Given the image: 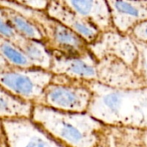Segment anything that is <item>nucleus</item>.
Instances as JSON below:
<instances>
[{"label":"nucleus","instance_id":"obj_1","mask_svg":"<svg viewBox=\"0 0 147 147\" xmlns=\"http://www.w3.org/2000/svg\"><path fill=\"white\" fill-rule=\"evenodd\" d=\"M92 92L87 113L103 125L147 129V87L115 89L97 81L88 82Z\"/></svg>","mask_w":147,"mask_h":147},{"label":"nucleus","instance_id":"obj_2","mask_svg":"<svg viewBox=\"0 0 147 147\" xmlns=\"http://www.w3.org/2000/svg\"><path fill=\"white\" fill-rule=\"evenodd\" d=\"M31 120L67 147H96L103 124L88 113H68L34 104Z\"/></svg>","mask_w":147,"mask_h":147},{"label":"nucleus","instance_id":"obj_3","mask_svg":"<svg viewBox=\"0 0 147 147\" xmlns=\"http://www.w3.org/2000/svg\"><path fill=\"white\" fill-rule=\"evenodd\" d=\"M0 4L10 7L29 19L40 31L43 43L51 53L64 56H84L90 53L89 44L65 25L50 17L46 11L28 9L16 1H0Z\"/></svg>","mask_w":147,"mask_h":147},{"label":"nucleus","instance_id":"obj_4","mask_svg":"<svg viewBox=\"0 0 147 147\" xmlns=\"http://www.w3.org/2000/svg\"><path fill=\"white\" fill-rule=\"evenodd\" d=\"M91 97L88 82L53 75L36 104L62 112L87 113Z\"/></svg>","mask_w":147,"mask_h":147},{"label":"nucleus","instance_id":"obj_5","mask_svg":"<svg viewBox=\"0 0 147 147\" xmlns=\"http://www.w3.org/2000/svg\"><path fill=\"white\" fill-rule=\"evenodd\" d=\"M53 77L47 70L10 67L0 71V87L22 101L36 104Z\"/></svg>","mask_w":147,"mask_h":147},{"label":"nucleus","instance_id":"obj_6","mask_svg":"<svg viewBox=\"0 0 147 147\" xmlns=\"http://www.w3.org/2000/svg\"><path fill=\"white\" fill-rule=\"evenodd\" d=\"M8 147H67L56 140L31 119L3 120Z\"/></svg>","mask_w":147,"mask_h":147},{"label":"nucleus","instance_id":"obj_7","mask_svg":"<svg viewBox=\"0 0 147 147\" xmlns=\"http://www.w3.org/2000/svg\"><path fill=\"white\" fill-rule=\"evenodd\" d=\"M89 49L97 60L105 56H113L121 59L134 70L137 66L139 51L129 34L116 30L101 33L99 37L89 45Z\"/></svg>","mask_w":147,"mask_h":147},{"label":"nucleus","instance_id":"obj_8","mask_svg":"<svg viewBox=\"0 0 147 147\" xmlns=\"http://www.w3.org/2000/svg\"><path fill=\"white\" fill-rule=\"evenodd\" d=\"M97 82L115 89H140L146 87L137 71L121 59L105 56L97 61Z\"/></svg>","mask_w":147,"mask_h":147},{"label":"nucleus","instance_id":"obj_9","mask_svg":"<svg viewBox=\"0 0 147 147\" xmlns=\"http://www.w3.org/2000/svg\"><path fill=\"white\" fill-rule=\"evenodd\" d=\"M96 58L91 52L84 56H64L52 53L50 71L53 75L64 76L84 82L97 81Z\"/></svg>","mask_w":147,"mask_h":147},{"label":"nucleus","instance_id":"obj_10","mask_svg":"<svg viewBox=\"0 0 147 147\" xmlns=\"http://www.w3.org/2000/svg\"><path fill=\"white\" fill-rule=\"evenodd\" d=\"M47 14L83 38L89 45L93 43L101 32L90 22L72 11L65 1H49Z\"/></svg>","mask_w":147,"mask_h":147},{"label":"nucleus","instance_id":"obj_11","mask_svg":"<svg viewBox=\"0 0 147 147\" xmlns=\"http://www.w3.org/2000/svg\"><path fill=\"white\" fill-rule=\"evenodd\" d=\"M114 28L129 34L138 24L147 21V1H107Z\"/></svg>","mask_w":147,"mask_h":147},{"label":"nucleus","instance_id":"obj_12","mask_svg":"<svg viewBox=\"0 0 147 147\" xmlns=\"http://www.w3.org/2000/svg\"><path fill=\"white\" fill-rule=\"evenodd\" d=\"M76 14L93 24L101 33L115 30L107 1H65Z\"/></svg>","mask_w":147,"mask_h":147},{"label":"nucleus","instance_id":"obj_13","mask_svg":"<svg viewBox=\"0 0 147 147\" xmlns=\"http://www.w3.org/2000/svg\"><path fill=\"white\" fill-rule=\"evenodd\" d=\"M33 103L22 101L0 87V120L31 119Z\"/></svg>","mask_w":147,"mask_h":147},{"label":"nucleus","instance_id":"obj_14","mask_svg":"<svg viewBox=\"0 0 147 147\" xmlns=\"http://www.w3.org/2000/svg\"><path fill=\"white\" fill-rule=\"evenodd\" d=\"M34 68L50 71L52 53L42 41L20 38L16 43Z\"/></svg>","mask_w":147,"mask_h":147},{"label":"nucleus","instance_id":"obj_15","mask_svg":"<svg viewBox=\"0 0 147 147\" xmlns=\"http://www.w3.org/2000/svg\"><path fill=\"white\" fill-rule=\"evenodd\" d=\"M9 24L13 30L22 38L43 41V36L40 29L24 15L19 11L0 4Z\"/></svg>","mask_w":147,"mask_h":147},{"label":"nucleus","instance_id":"obj_16","mask_svg":"<svg viewBox=\"0 0 147 147\" xmlns=\"http://www.w3.org/2000/svg\"><path fill=\"white\" fill-rule=\"evenodd\" d=\"M0 54L8 65L14 68H34L22 51L12 41L0 38Z\"/></svg>","mask_w":147,"mask_h":147},{"label":"nucleus","instance_id":"obj_17","mask_svg":"<svg viewBox=\"0 0 147 147\" xmlns=\"http://www.w3.org/2000/svg\"><path fill=\"white\" fill-rule=\"evenodd\" d=\"M134 40L139 51V59L135 71L141 77L147 87V44Z\"/></svg>","mask_w":147,"mask_h":147},{"label":"nucleus","instance_id":"obj_18","mask_svg":"<svg viewBox=\"0 0 147 147\" xmlns=\"http://www.w3.org/2000/svg\"><path fill=\"white\" fill-rule=\"evenodd\" d=\"M0 38L12 41L14 44L21 38L9 24L1 8H0Z\"/></svg>","mask_w":147,"mask_h":147},{"label":"nucleus","instance_id":"obj_19","mask_svg":"<svg viewBox=\"0 0 147 147\" xmlns=\"http://www.w3.org/2000/svg\"><path fill=\"white\" fill-rule=\"evenodd\" d=\"M129 35L135 40L147 44V21L136 25L129 33Z\"/></svg>","mask_w":147,"mask_h":147},{"label":"nucleus","instance_id":"obj_20","mask_svg":"<svg viewBox=\"0 0 147 147\" xmlns=\"http://www.w3.org/2000/svg\"><path fill=\"white\" fill-rule=\"evenodd\" d=\"M18 4L32 10L36 11H46L49 3V1H40V0H32V1H16Z\"/></svg>","mask_w":147,"mask_h":147},{"label":"nucleus","instance_id":"obj_21","mask_svg":"<svg viewBox=\"0 0 147 147\" xmlns=\"http://www.w3.org/2000/svg\"><path fill=\"white\" fill-rule=\"evenodd\" d=\"M0 147H8L6 135L4 133V129L2 124V121L0 120Z\"/></svg>","mask_w":147,"mask_h":147},{"label":"nucleus","instance_id":"obj_22","mask_svg":"<svg viewBox=\"0 0 147 147\" xmlns=\"http://www.w3.org/2000/svg\"><path fill=\"white\" fill-rule=\"evenodd\" d=\"M11 66H9L8 65V63L6 62V60L3 58V56L0 54V71H6L8 69H9Z\"/></svg>","mask_w":147,"mask_h":147}]
</instances>
